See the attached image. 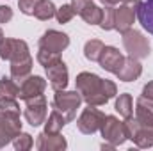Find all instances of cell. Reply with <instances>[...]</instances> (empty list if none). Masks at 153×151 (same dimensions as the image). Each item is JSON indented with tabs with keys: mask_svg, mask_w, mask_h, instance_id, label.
<instances>
[{
	"mask_svg": "<svg viewBox=\"0 0 153 151\" xmlns=\"http://www.w3.org/2000/svg\"><path fill=\"white\" fill-rule=\"evenodd\" d=\"M13 144H14V148L18 151H27L32 148V144H34V141H32V135H29V133H23V132H20L16 137H14V141H13Z\"/></svg>",
	"mask_w": 153,
	"mask_h": 151,
	"instance_id": "obj_28",
	"label": "cell"
},
{
	"mask_svg": "<svg viewBox=\"0 0 153 151\" xmlns=\"http://www.w3.org/2000/svg\"><path fill=\"white\" fill-rule=\"evenodd\" d=\"M20 94V85L18 82L11 76H2L0 78V96H7V98H18Z\"/></svg>",
	"mask_w": 153,
	"mask_h": 151,
	"instance_id": "obj_22",
	"label": "cell"
},
{
	"mask_svg": "<svg viewBox=\"0 0 153 151\" xmlns=\"http://www.w3.org/2000/svg\"><path fill=\"white\" fill-rule=\"evenodd\" d=\"M100 4L103 5H116V4H121V0H98Z\"/></svg>",
	"mask_w": 153,
	"mask_h": 151,
	"instance_id": "obj_36",
	"label": "cell"
},
{
	"mask_svg": "<svg viewBox=\"0 0 153 151\" xmlns=\"http://www.w3.org/2000/svg\"><path fill=\"white\" fill-rule=\"evenodd\" d=\"M66 123H68L66 117L57 109H53L50 112V115H48V119L45 121V132L46 133H61V130L66 126Z\"/></svg>",
	"mask_w": 153,
	"mask_h": 151,
	"instance_id": "obj_18",
	"label": "cell"
},
{
	"mask_svg": "<svg viewBox=\"0 0 153 151\" xmlns=\"http://www.w3.org/2000/svg\"><path fill=\"white\" fill-rule=\"evenodd\" d=\"M55 11H57V7L53 5L52 0H39L36 9H34V16L41 21H46V20L55 16Z\"/></svg>",
	"mask_w": 153,
	"mask_h": 151,
	"instance_id": "obj_21",
	"label": "cell"
},
{
	"mask_svg": "<svg viewBox=\"0 0 153 151\" xmlns=\"http://www.w3.org/2000/svg\"><path fill=\"white\" fill-rule=\"evenodd\" d=\"M68 142L61 133H39L36 139V148L39 151H62L66 150Z\"/></svg>",
	"mask_w": 153,
	"mask_h": 151,
	"instance_id": "obj_14",
	"label": "cell"
},
{
	"mask_svg": "<svg viewBox=\"0 0 153 151\" xmlns=\"http://www.w3.org/2000/svg\"><path fill=\"white\" fill-rule=\"evenodd\" d=\"M4 39V32H2V29H0V41Z\"/></svg>",
	"mask_w": 153,
	"mask_h": 151,
	"instance_id": "obj_37",
	"label": "cell"
},
{
	"mask_svg": "<svg viewBox=\"0 0 153 151\" xmlns=\"http://www.w3.org/2000/svg\"><path fill=\"white\" fill-rule=\"evenodd\" d=\"M114 5H103L102 7V20H100V29L102 30H112L114 29Z\"/></svg>",
	"mask_w": 153,
	"mask_h": 151,
	"instance_id": "obj_26",
	"label": "cell"
},
{
	"mask_svg": "<svg viewBox=\"0 0 153 151\" xmlns=\"http://www.w3.org/2000/svg\"><path fill=\"white\" fill-rule=\"evenodd\" d=\"M38 2L39 0H18V7H20V11H22L23 14L34 16V9H36Z\"/></svg>",
	"mask_w": 153,
	"mask_h": 151,
	"instance_id": "obj_31",
	"label": "cell"
},
{
	"mask_svg": "<svg viewBox=\"0 0 153 151\" xmlns=\"http://www.w3.org/2000/svg\"><path fill=\"white\" fill-rule=\"evenodd\" d=\"M121 36H123V46H125L128 57L141 61V59H146L150 55V43L143 36V32L130 29V30L123 32Z\"/></svg>",
	"mask_w": 153,
	"mask_h": 151,
	"instance_id": "obj_3",
	"label": "cell"
},
{
	"mask_svg": "<svg viewBox=\"0 0 153 151\" xmlns=\"http://www.w3.org/2000/svg\"><path fill=\"white\" fill-rule=\"evenodd\" d=\"M135 9H134V4L126 2V4H121L119 7H116V13H114V29L117 32H126L132 29L134 21H135Z\"/></svg>",
	"mask_w": 153,
	"mask_h": 151,
	"instance_id": "obj_10",
	"label": "cell"
},
{
	"mask_svg": "<svg viewBox=\"0 0 153 151\" xmlns=\"http://www.w3.org/2000/svg\"><path fill=\"white\" fill-rule=\"evenodd\" d=\"M137 107L153 112V98H148V96H143V94H141V96L137 98Z\"/></svg>",
	"mask_w": 153,
	"mask_h": 151,
	"instance_id": "obj_32",
	"label": "cell"
},
{
	"mask_svg": "<svg viewBox=\"0 0 153 151\" xmlns=\"http://www.w3.org/2000/svg\"><path fill=\"white\" fill-rule=\"evenodd\" d=\"M61 53L57 52H50V50H45V48H39L38 52V62L43 66V68H50L57 62H61Z\"/></svg>",
	"mask_w": 153,
	"mask_h": 151,
	"instance_id": "obj_25",
	"label": "cell"
},
{
	"mask_svg": "<svg viewBox=\"0 0 153 151\" xmlns=\"http://www.w3.org/2000/svg\"><path fill=\"white\" fill-rule=\"evenodd\" d=\"M70 46V38L64 32L59 30H46L41 38H39V48L50 50V52H57L61 53L62 50H66Z\"/></svg>",
	"mask_w": 153,
	"mask_h": 151,
	"instance_id": "obj_9",
	"label": "cell"
},
{
	"mask_svg": "<svg viewBox=\"0 0 153 151\" xmlns=\"http://www.w3.org/2000/svg\"><path fill=\"white\" fill-rule=\"evenodd\" d=\"M45 89H46V80L43 78V76H38V75H30L27 80H23L22 84H20V94H18V98L20 100H23V101H27V100H30V98H36V96H41L43 93H45Z\"/></svg>",
	"mask_w": 153,
	"mask_h": 151,
	"instance_id": "obj_12",
	"label": "cell"
},
{
	"mask_svg": "<svg viewBox=\"0 0 153 151\" xmlns=\"http://www.w3.org/2000/svg\"><path fill=\"white\" fill-rule=\"evenodd\" d=\"M89 2H91V0H71V5H73V9H75L76 14H80V11H82Z\"/></svg>",
	"mask_w": 153,
	"mask_h": 151,
	"instance_id": "obj_34",
	"label": "cell"
},
{
	"mask_svg": "<svg viewBox=\"0 0 153 151\" xmlns=\"http://www.w3.org/2000/svg\"><path fill=\"white\" fill-rule=\"evenodd\" d=\"M134 7L143 29L153 36V0H134Z\"/></svg>",
	"mask_w": 153,
	"mask_h": 151,
	"instance_id": "obj_15",
	"label": "cell"
},
{
	"mask_svg": "<svg viewBox=\"0 0 153 151\" xmlns=\"http://www.w3.org/2000/svg\"><path fill=\"white\" fill-rule=\"evenodd\" d=\"M98 62H100V66H102L105 71L116 75V73L119 71V68L123 66V62H125V55H123L116 46H103Z\"/></svg>",
	"mask_w": 153,
	"mask_h": 151,
	"instance_id": "obj_11",
	"label": "cell"
},
{
	"mask_svg": "<svg viewBox=\"0 0 153 151\" xmlns=\"http://www.w3.org/2000/svg\"><path fill=\"white\" fill-rule=\"evenodd\" d=\"M103 46H105V44H103L100 39H91V41H87L85 46H84V55H85V59L91 61V62H98Z\"/></svg>",
	"mask_w": 153,
	"mask_h": 151,
	"instance_id": "obj_23",
	"label": "cell"
},
{
	"mask_svg": "<svg viewBox=\"0 0 153 151\" xmlns=\"http://www.w3.org/2000/svg\"><path fill=\"white\" fill-rule=\"evenodd\" d=\"M82 96L78 91H55V96H53V107L66 117V121H73L76 115V110L80 109V103H82Z\"/></svg>",
	"mask_w": 153,
	"mask_h": 151,
	"instance_id": "obj_2",
	"label": "cell"
},
{
	"mask_svg": "<svg viewBox=\"0 0 153 151\" xmlns=\"http://www.w3.org/2000/svg\"><path fill=\"white\" fill-rule=\"evenodd\" d=\"M32 73V57L22 59V61H13L11 62V76L22 84L23 80H27Z\"/></svg>",
	"mask_w": 153,
	"mask_h": 151,
	"instance_id": "obj_17",
	"label": "cell"
},
{
	"mask_svg": "<svg viewBox=\"0 0 153 151\" xmlns=\"http://www.w3.org/2000/svg\"><path fill=\"white\" fill-rule=\"evenodd\" d=\"M46 112H48V103H46V98L45 94L36 96V98H30L25 101V119L30 126H41L45 124L46 121Z\"/></svg>",
	"mask_w": 153,
	"mask_h": 151,
	"instance_id": "obj_7",
	"label": "cell"
},
{
	"mask_svg": "<svg viewBox=\"0 0 153 151\" xmlns=\"http://www.w3.org/2000/svg\"><path fill=\"white\" fill-rule=\"evenodd\" d=\"M0 110H4V112L20 114V105H18L16 98H7V96H0Z\"/></svg>",
	"mask_w": 153,
	"mask_h": 151,
	"instance_id": "obj_30",
	"label": "cell"
},
{
	"mask_svg": "<svg viewBox=\"0 0 153 151\" xmlns=\"http://www.w3.org/2000/svg\"><path fill=\"white\" fill-rule=\"evenodd\" d=\"M103 119H105V114L102 110H98L93 105H87V109H84L80 117L76 119V128L85 135H93L94 132L102 128Z\"/></svg>",
	"mask_w": 153,
	"mask_h": 151,
	"instance_id": "obj_6",
	"label": "cell"
},
{
	"mask_svg": "<svg viewBox=\"0 0 153 151\" xmlns=\"http://www.w3.org/2000/svg\"><path fill=\"white\" fill-rule=\"evenodd\" d=\"M143 96H148V98H153V82H148L144 87H143Z\"/></svg>",
	"mask_w": 153,
	"mask_h": 151,
	"instance_id": "obj_35",
	"label": "cell"
},
{
	"mask_svg": "<svg viewBox=\"0 0 153 151\" xmlns=\"http://www.w3.org/2000/svg\"><path fill=\"white\" fill-rule=\"evenodd\" d=\"M30 57L29 53V44L23 39H13V38H4L0 41V59L4 61H22Z\"/></svg>",
	"mask_w": 153,
	"mask_h": 151,
	"instance_id": "obj_5",
	"label": "cell"
},
{
	"mask_svg": "<svg viewBox=\"0 0 153 151\" xmlns=\"http://www.w3.org/2000/svg\"><path fill=\"white\" fill-rule=\"evenodd\" d=\"M75 14L76 13H75V9H73L71 4H64V5H61V7L55 11V18H57L59 23H68V21H71Z\"/></svg>",
	"mask_w": 153,
	"mask_h": 151,
	"instance_id": "obj_27",
	"label": "cell"
},
{
	"mask_svg": "<svg viewBox=\"0 0 153 151\" xmlns=\"http://www.w3.org/2000/svg\"><path fill=\"white\" fill-rule=\"evenodd\" d=\"M100 132H102V137H103L109 144H112L114 148L116 146H121V144L126 141L125 124H123V121H119L116 115H105Z\"/></svg>",
	"mask_w": 153,
	"mask_h": 151,
	"instance_id": "obj_8",
	"label": "cell"
},
{
	"mask_svg": "<svg viewBox=\"0 0 153 151\" xmlns=\"http://www.w3.org/2000/svg\"><path fill=\"white\" fill-rule=\"evenodd\" d=\"M20 132H22L20 114L0 110V148L7 146L11 141H14V137Z\"/></svg>",
	"mask_w": 153,
	"mask_h": 151,
	"instance_id": "obj_4",
	"label": "cell"
},
{
	"mask_svg": "<svg viewBox=\"0 0 153 151\" xmlns=\"http://www.w3.org/2000/svg\"><path fill=\"white\" fill-rule=\"evenodd\" d=\"M114 109L121 117H130V115H134V101H132V96H130L128 93L119 94L117 100H116Z\"/></svg>",
	"mask_w": 153,
	"mask_h": 151,
	"instance_id": "obj_20",
	"label": "cell"
},
{
	"mask_svg": "<svg viewBox=\"0 0 153 151\" xmlns=\"http://www.w3.org/2000/svg\"><path fill=\"white\" fill-rule=\"evenodd\" d=\"M135 117H137V121L141 123V126L153 130V112L144 110V109H139V107H137V109H135Z\"/></svg>",
	"mask_w": 153,
	"mask_h": 151,
	"instance_id": "obj_29",
	"label": "cell"
},
{
	"mask_svg": "<svg viewBox=\"0 0 153 151\" xmlns=\"http://www.w3.org/2000/svg\"><path fill=\"white\" fill-rule=\"evenodd\" d=\"M76 91L80 93L82 100L87 103V105H93V107H102L105 105L109 100H112L116 94H117V87L112 80H103L94 73H89V71H82L76 75L75 80Z\"/></svg>",
	"mask_w": 153,
	"mask_h": 151,
	"instance_id": "obj_1",
	"label": "cell"
},
{
	"mask_svg": "<svg viewBox=\"0 0 153 151\" xmlns=\"http://www.w3.org/2000/svg\"><path fill=\"white\" fill-rule=\"evenodd\" d=\"M132 142H134L137 148H152L153 146V130L141 126Z\"/></svg>",
	"mask_w": 153,
	"mask_h": 151,
	"instance_id": "obj_24",
	"label": "cell"
},
{
	"mask_svg": "<svg viewBox=\"0 0 153 151\" xmlns=\"http://www.w3.org/2000/svg\"><path fill=\"white\" fill-rule=\"evenodd\" d=\"M141 73H143V64L134 57H125V62L116 73V76L121 82H134L141 76Z\"/></svg>",
	"mask_w": 153,
	"mask_h": 151,
	"instance_id": "obj_16",
	"label": "cell"
},
{
	"mask_svg": "<svg viewBox=\"0 0 153 151\" xmlns=\"http://www.w3.org/2000/svg\"><path fill=\"white\" fill-rule=\"evenodd\" d=\"M80 16L85 23L89 25H100V20H102V7H98L94 2H89L82 11H80Z\"/></svg>",
	"mask_w": 153,
	"mask_h": 151,
	"instance_id": "obj_19",
	"label": "cell"
},
{
	"mask_svg": "<svg viewBox=\"0 0 153 151\" xmlns=\"http://www.w3.org/2000/svg\"><path fill=\"white\" fill-rule=\"evenodd\" d=\"M45 71H46V76H48V82H50V87L53 89V91H62V89H66V85H68V68H66V64L61 61V62H57V64H53V66H50V68H45Z\"/></svg>",
	"mask_w": 153,
	"mask_h": 151,
	"instance_id": "obj_13",
	"label": "cell"
},
{
	"mask_svg": "<svg viewBox=\"0 0 153 151\" xmlns=\"http://www.w3.org/2000/svg\"><path fill=\"white\" fill-rule=\"evenodd\" d=\"M13 20V9L9 5H0V23H9Z\"/></svg>",
	"mask_w": 153,
	"mask_h": 151,
	"instance_id": "obj_33",
	"label": "cell"
}]
</instances>
